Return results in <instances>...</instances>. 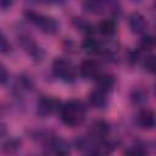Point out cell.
Wrapping results in <instances>:
<instances>
[{"label": "cell", "mask_w": 156, "mask_h": 156, "mask_svg": "<svg viewBox=\"0 0 156 156\" xmlns=\"http://www.w3.org/2000/svg\"><path fill=\"white\" fill-rule=\"evenodd\" d=\"M87 108L79 100H69L60 108V116L62 122L68 127H77L85 119Z\"/></svg>", "instance_id": "6da1fadb"}, {"label": "cell", "mask_w": 156, "mask_h": 156, "mask_svg": "<svg viewBox=\"0 0 156 156\" xmlns=\"http://www.w3.org/2000/svg\"><path fill=\"white\" fill-rule=\"evenodd\" d=\"M24 16L28 21H30L32 23H34L43 33L45 34H55L58 29V24L56 22L55 18L43 15V13H38L35 11L32 10H26L24 11Z\"/></svg>", "instance_id": "7a4b0ae2"}, {"label": "cell", "mask_w": 156, "mask_h": 156, "mask_svg": "<svg viewBox=\"0 0 156 156\" xmlns=\"http://www.w3.org/2000/svg\"><path fill=\"white\" fill-rule=\"evenodd\" d=\"M52 73L55 74V77L60 78L63 82H72L76 78L77 69L69 60L65 57H57L52 62Z\"/></svg>", "instance_id": "3957f363"}, {"label": "cell", "mask_w": 156, "mask_h": 156, "mask_svg": "<svg viewBox=\"0 0 156 156\" xmlns=\"http://www.w3.org/2000/svg\"><path fill=\"white\" fill-rule=\"evenodd\" d=\"M79 72L84 78L95 79L101 73V66L95 60H84L79 66Z\"/></svg>", "instance_id": "277c9868"}, {"label": "cell", "mask_w": 156, "mask_h": 156, "mask_svg": "<svg viewBox=\"0 0 156 156\" xmlns=\"http://www.w3.org/2000/svg\"><path fill=\"white\" fill-rule=\"evenodd\" d=\"M128 26L134 34H141L146 30L147 22L140 12H133L128 17Z\"/></svg>", "instance_id": "5b68a950"}, {"label": "cell", "mask_w": 156, "mask_h": 156, "mask_svg": "<svg viewBox=\"0 0 156 156\" xmlns=\"http://www.w3.org/2000/svg\"><path fill=\"white\" fill-rule=\"evenodd\" d=\"M136 123L144 129H152L156 127V115L149 108H143L136 115Z\"/></svg>", "instance_id": "8992f818"}, {"label": "cell", "mask_w": 156, "mask_h": 156, "mask_svg": "<svg viewBox=\"0 0 156 156\" xmlns=\"http://www.w3.org/2000/svg\"><path fill=\"white\" fill-rule=\"evenodd\" d=\"M48 149L51 154H55V155H68L71 152L69 144L65 139L57 138V136L49 139Z\"/></svg>", "instance_id": "52a82bcc"}, {"label": "cell", "mask_w": 156, "mask_h": 156, "mask_svg": "<svg viewBox=\"0 0 156 156\" xmlns=\"http://www.w3.org/2000/svg\"><path fill=\"white\" fill-rule=\"evenodd\" d=\"M56 108V101L50 98H40L37 102V113L40 117L50 116Z\"/></svg>", "instance_id": "ba28073f"}, {"label": "cell", "mask_w": 156, "mask_h": 156, "mask_svg": "<svg viewBox=\"0 0 156 156\" xmlns=\"http://www.w3.org/2000/svg\"><path fill=\"white\" fill-rule=\"evenodd\" d=\"M110 133V126L105 121H95L90 128V135L96 140H102Z\"/></svg>", "instance_id": "9c48e42d"}, {"label": "cell", "mask_w": 156, "mask_h": 156, "mask_svg": "<svg viewBox=\"0 0 156 156\" xmlns=\"http://www.w3.org/2000/svg\"><path fill=\"white\" fill-rule=\"evenodd\" d=\"M106 94L105 91L100 90V89H95L90 93L89 95V101L93 106L98 107V108H104L106 107L107 105V98H106Z\"/></svg>", "instance_id": "30bf717a"}, {"label": "cell", "mask_w": 156, "mask_h": 156, "mask_svg": "<svg viewBox=\"0 0 156 156\" xmlns=\"http://www.w3.org/2000/svg\"><path fill=\"white\" fill-rule=\"evenodd\" d=\"M95 79H96V89H100L105 93H108L113 87V78L110 74L100 73Z\"/></svg>", "instance_id": "8fae6325"}, {"label": "cell", "mask_w": 156, "mask_h": 156, "mask_svg": "<svg viewBox=\"0 0 156 156\" xmlns=\"http://www.w3.org/2000/svg\"><path fill=\"white\" fill-rule=\"evenodd\" d=\"M99 32L102 35H106V37H110V35L115 34V32H116V23H115V21H112V20H104V21H101L100 24H99Z\"/></svg>", "instance_id": "7c38bea8"}, {"label": "cell", "mask_w": 156, "mask_h": 156, "mask_svg": "<svg viewBox=\"0 0 156 156\" xmlns=\"http://www.w3.org/2000/svg\"><path fill=\"white\" fill-rule=\"evenodd\" d=\"M82 46H83L84 51H87V52H89V54L100 52V51H102V49H104V48L101 46V44H100L98 40L93 39V38H88V39H85Z\"/></svg>", "instance_id": "4fadbf2b"}, {"label": "cell", "mask_w": 156, "mask_h": 156, "mask_svg": "<svg viewBox=\"0 0 156 156\" xmlns=\"http://www.w3.org/2000/svg\"><path fill=\"white\" fill-rule=\"evenodd\" d=\"M139 46L141 50H152L156 48V37L151 35V34H146L144 37H141L140 41H139Z\"/></svg>", "instance_id": "5bb4252c"}, {"label": "cell", "mask_w": 156, "mask_h": 156, "mask_svg": "<svg viewBox=\"0 0 156 156\" xmlns=\"http://www.w3.org/2000/svg\"><path fill=\"white\" fill-rule=\"evenodd\" d=\"M144 68L152 74H156V54H150L144 58Z\"/></svg>", "instance_id": "9a60e30c"}, {"label": "cell", "mask_w": 156, "mask_h": 156, "mask_svg": "<svg viewBox=\"0 0 156 156\" xmlns=\"http://www.w3.org/2000/svg\"><path fill=\"white\" fill-rule=\"evenodd\" d=\"M20 147H21V141L16 138H11L4 144V151L5 152H15Z\"/></svg>", "instance_id": "2e32d148"}, {"label": "cell", "mask_w": 156, "mask_h": 156, "mask_svg": "<svg viewBox=\"0 0 156 156\" xmlns=\"http://www.w3.org/2000/svg\"><path fill=\"white\" fill-rule=\"evenodd\" d=\"M130 96H132V100H133V101L140 102V101H144V100L146 99L147 93H145V91H143V90H140V89H135V90L132 93Z\"/></svg>", "instance_id": "e0dca14e"}, {"label": "cell", "mask_w": 156, "mask_h": 156, "mask_svg": "<svg viewBox=\"0 0 156 156\" xmlns=\"http://www.w3.org/2000/svg\"><path fill=\"white\" fill-rule=\"evenodd\" d=\"M73 22H74V24H76V27H77L78 29L85 30L87 33L90 32V24H89L88 22H85L84 20H82V18H76Z\"/></svg>", "instance_id": "ac0fdd59"}, {"label": "cell", "mask_w": 156, "mask_h": 156, "mask_svg": "<svg viewBox=\"0 0 156 156\" xmlns=\"http://www.w3.org/2000/svg\"><path fill=\"white\" fill-rule=\"evenodd\" d=\"M124 154H128V155H144V154H146V150L143 149L141 146H130L129 149H127L124 151Z\"/></svg>", "instance_id": "d6986e66"}, {"label": "cell", "mask_w": 156, "mask_h": 156, "mask_svg": "<svg viewBox=\"0 0 156 156\" xmlns=\"http://www.w3.org/2000/svg\"><path fill=\"white\" fill-rule=\"evenodd\" d=\"M10 49H11L10 43H7L6 37L2 34V37H1V52H2V54H6V52L10 51Z\"/></svg>", "instance_id": "ffe728a7"}, {"label": "cell", "mask_w": 156, "mask_h": 156, "mask_svg": "<svg viewBox=\"0 0 156 156\" xmlns=\"http://www.w3.org/2000/svg\"><path fill=\"white\" fill-rule=\"evenodd\" d=\"M13 0H0V5H1V9L2 10H7L11 7Z\"/></svg>", "instance_id": "44dd1931"}, {"label": "cell", "mask_w": 156, "mask_h": 156, "mask_svg": "<svg viewBox=\"0 0 156 156\" xmlns=\"http://www.w3.org/2000/svg\"><path fill=\"white\" fill-rule=\"evenodd\" d=\"M6 79H7V72H6V68L2 66L1 67V83L4 84L6 82Z\"/></svg>", "instance_id": "7402d4cb"}, {"label": "cell", "mask_w": 156, "mask_h": 156, "mask_svg": "<svg viewBox=\"0 0 156 156\" xmlns=\"http://www.w3.org/2000/svg\"><path fill=\"white\" fill-rule=\"evenodd\" d=\"M138 57H139V54L138 52H130V61L132 62H136L138 61Z\"/></svg>", "instance_id": "603a6c76"}]
</instances>
